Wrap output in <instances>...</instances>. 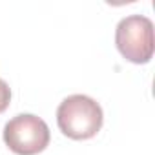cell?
Segmentation results:
<instances>
[{
	"label": "cell",
	"instance_id": "cell-2",
	"mask_svg": "<svg viewBox=\"0 0 155 155\" xmlns=\"http://www.w3.org/2000/svg\"><path fill=\"white\" fill-rule=\"evenodd\" d=\"M115 46L131 64H148L153 57V22L144 15L124 17L115 29Z\"/></svg>",
	"mask_w": 155,
	"mask_h": 155
},
{
	"label": "cell",
	"instance_id": "cell-4",
	"mask_svg": "<svg viewBox=\"0 0 155 155\" xmlns=\"http://www.w3.org/2000/svg\"><path fill=\"white\" fill-rule=\"evenodd\" d=\"M9 102H11V88L4 79H0V113H4L9 108Z\"/></svg>",
	"mask_w": 155,
	"mask_h": 155
},
{
	"label": "cell",
	"instance_id": "cell-3",
	"mask_svg": "<svg viewBox=\"0 0 155 155\" xmlns=\"http://www.w3.org/2000/svg\"><path fill=\"white\" fill-rule=\"evenodd\" d=\"M2 137L6 146L17 155H38L51 140L48 124L33 113H20L8 120Z\"/></svg>",
	"mask_w": 155,
	"mask_h": 155
},
{
	"label": "cell",
	"instance_id": "cell-1",
	"mask_svg": "<svg viewBox=\"0 0 155 155\" xmlns=\"http://www.w3.org/2000/svg\"><path fill=\"white\" fill-rule=\"evenodd\" d=\"M104 122L101 104L88 95H69L57 108L58 130L73 140L93 139Z\"/></svg>",
	"mask_w": 155,
	"mask_h": 155
}]
</instances>
